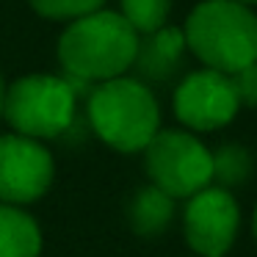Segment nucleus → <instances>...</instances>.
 I'll use <instances>...</instances> for the list:
<instances>
[{
	"mask_svg": "<svg viewBox=\"0 0 257 257\" xmlns=\"http://www.w3.org/2000/svg\"><path fill=\"white\" fill-rule=\"evenodd\" d=\"M139 34L124 23L119 12H91L64 28L58 36L56 56L64 75L78 83L97 86L122 78L133 69Z\"/></svg>",
	"mask_w": 257,
	"mask_h": 257,
	"instance_id": "obj_1",
	"label": "nucleus"
},
{
	"mask_svg": "<svg viewBox=\"0 0 257 257\" xmlns=\"http://www.w3.org/2000/svg\"><path fill=\"white\" fill-rule=\"evenodd\" d=\"M86 116L105 147L122 155H136L144 152L152 136L161 130V102L144 80L122 75L91 86Z\"/></svg>",
	"mask_w": 257,
	"mask_h": 257,
	"instance_id": "obj_2",
	"label": "nucleus"
},
{
	"mask_svg": "<svg viewBox=\"0 0 257 257\" xmlns=\"http://www.w3.org/2000/svg\"><path fill=\"white\" fill-rule=\"evenodd\" d=\"M185 47L221 75L257 61V14L232 0H202L183 25Z\"/></svg>",
	"mask_w": 257,
	"mask_h": 257,
	"instance_id": "obj_3",
	"label": "nucleus"
},
{
	"mask_svg": "<svg viewBox=\"0 0 257 257\" xmlns=\"http://www.w3.org/2000/svg\"><path fill=\"white\" fill-rule=\"evenodd\" d=\"M78 116V94L64 75H23L3 91V119L12 133L34 141L61 139Z\"/></svg>",
	"mask_w": 257,
	"mask_h": 257,
	"instance_id": "obj_4",
	"label": "nucleus"
},
{
	"mask_svg": "<svg viewBox=\"0 0 257 257\" xmlns=\"http://www.w3.org/2000/svg\"><path fill=\"white\" fill-rule=\"evenodd\" d=\"M144 169L150 185L172 199H188L213 185V158L205 141L183 127H161L144 147Z\"/></svg>",
	"mask_w": 257,
	"mask_h": 257,
	"instance_id": "obj_5",
	"label": "nucleus"
},
{
	"mask_svg": "<svg viewBox=\"0 0 257 257\" xmlns=\"http://www.w3.org/2000/svg\"><path fill=\"white\" fill-rule=\"evenodd\" d=\"M240 232V205L232 191L207 185L185 199L183 238L194 257H227Z\"/></svg>",
	"mask_w": 257,
	"mask_h": 257,
	"instance_id": "obj_6",
	"label": "nucleus"
},
{
	"mask_svg": "<svg viewBox=\"0 0 257 257\" xmlns=\"http://www.w3.org/2000/svg\"><path fill=\"white\" fill-rule=\"evenodd\" d=\"M56 180V158L42 141L17 133L0 136V205L28 207Z\"/></svg>",
	"mask_w": 257,
	"mask_h": 257,
	"instance_id": "obj_7",
	"label": "nucleus"
},
{
	"mask_svg": "<svg viewBox=\"0 0 257 257\" xmlns=\"http://www.w3.org/2000/svg\"><path fill=\"white\" fill-rule=\"evenodd\" d=\"M172 108L183 130L191 133H216L227 127L240 111L229 75L216 69L188 72L174 89Z\"/></svg>",
	"mask_w": 257,
	"mask_h": 257,
	"instance_id": "obj_8",
	"label": "nucleus"
},
{
	"mask_svg": "<svg viewBox=\"0 0 257 257\" xmlns=\"http://www.w3.org/2000/svg\"><path fill=\"white\" fill-rule=\"evenodd\" d=\"M185 53H188V47H185L183 28L163 25L155 34L139 36V50H136L133 67L147 80H169L180 69Z\"/></svg>",
	"mask_w": 257,
	"mask_h": 257,
	"instance_id": "obj_9",
	"label": "nucleus"
},
{
	"mask_svg": "<svg viewBox=\"0 0 257 257\" xmlns=\"http://www.w3.org/2000/svg\"><path fill=\"white\" fill-rule=\"evenodd\" d=\"M174 216H177V199L163 194L155 185H141L127 202V224L133 235L144 240L161 238L169 227H172Z\"/></svg>",
	"mask_w": 257,
	"mask_h": 257,
	"instance_id": "obj_10",
	"label": "nucleus"
},
{
	"mask_svg": "<svg viewBox=\"0 0 257 257\" xmlns=\"http://www.w3.org/2000/svg\"><path fill=\"white\" fill-rule=\"evenodd\" d=\"M42 227L25 207L0 205V257H39Z\"/></svg>",
	"mask_w": 257,
	"mask_h": 257,
	"instance_id": "obj_11",
	"label": "nucleus"
},
{
	"mask_svg": "<svg viewBox=\"0 0 257 257\" xmlns=\"http://www.w3.org/2000/svg\"><path fill=\"white\" fill-rule=\"evenodd\" d=\"M213 158V185L218 188H240L254 174V158L238 141H227L218 150H210Z\"/></svg>",
	"mask_w": 257,
	"mask_h": 257,
	"instance_id": "obj_12",
	"label": "nucleus"
},
{
	"mask_svg": "<svg viewBox=\"0 0 257 257\" xmlns=\"http://www.w3.org/2000/svg\"><path fill=\"white\" fill-rule=\"evenodd\" d=\"M119 3H122L119 14L139 36L155 34L163 25H169L172 0H119Z\"/></svg>",
	"mask_w": 257,
	"mask_h": 257,
	"instance_id": "obj_13",
	"label": "nucleus"
},
{
	"mask_svg": "<svg viewBox=\"0 0 257 257\" xmlns=\"http://www.w3.org/2000/svg\"><path fill=\"white\" fill-rule=\"evenodd\" d=\"M28 6L45 20L72 23V20H80L91 12H100L105 6V0H28Z\"/></svg>",
	"mask_w": 257,
	"mask_h": 257,
	"instance_id": "obj_14",
	"label": "nucleus"
},
{
	"mask_svg": "<svg viewBox=\"0 0 257 257\" xmlns=\"http://www.w3.org/2000/svg\"><path fill=\"white\" fill-rule=\"evenodd\" d=\"M229 80H232L240 108H257V61L238 69L235 75H229Z\"/></svg>",
	"mask_w": 257,
	"mask_h": 257,
	"instance_id": "obj_15",
	"label": "nucleus"
},
{
	"mask_svg": "<svg viewBox=\"0 0 257 257\" xmlns=\"http://www.w3.org/2000/svg\"><path fill=\"white\" fill-rule=\"evenodd\" d=\"M3 91H6V83L0 78V122H3Z\"/></svg>",
	"mask_w": 257,
	"mask_h": 257,
	"instance_id": "obj_16",
	"label": "nucleus"
},
{
	"mask_svg": "<svg viewBox=\"0 0 257 257\" xmlns=\"http://www.w3.org/2000/svg\"><path fill=\"white\" fill-rule=\"evenodd\" d=\"M251 235L257 240V205H254V213H251Z\"/></svg>",
	"mask_w": 257,
	"mask_h": 257,
	"instance_id": "obj_17",
	"label": "nucleus"
},
{
	"mask_svg": "<svg viewBox=\"0 0 257 257\" xmlns=\"http://www.w3.org/2000/svg\"><path fill=\"white\" fill-rule=\"evenodd\" d=\"M232 3H240V6H257V0H232Z\"/></svg>",
	"mask_w": 257,
	"mask_h": 257,
	"instance_id": "obj_18",
	"label": "nucleus"
}]
</instances>
